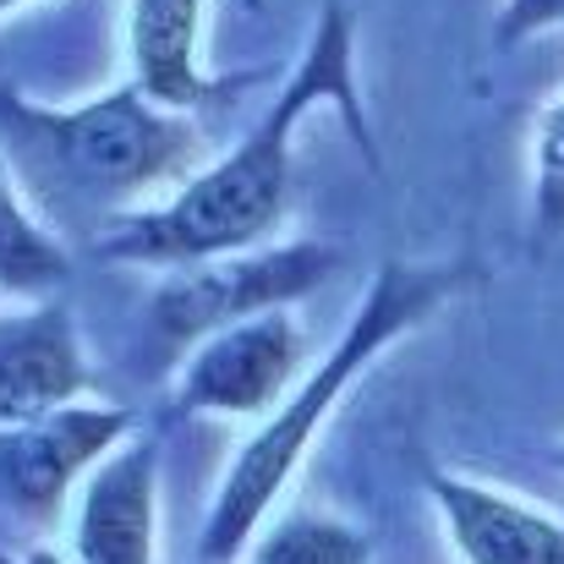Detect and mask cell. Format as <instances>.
Segmentation results:
<instances>
[{
	"label": "cell",
	"mask_w": 564,
	"mask_h": 564,
	"mask_svg": "<svg viewBox=\"0 0 564 564\" xmlns=\"http://www.w3.org/2000/svg\"><path fill=\"white\" fill-rule=\"evenodd\" d=\"M318 105H335L373 160V121L357 83V22L340 0L318 11L285 88L241 132V143L208 160L171 197L110 219V230L99 236V258L138 269H192L274 241L296 197V127Z\"/></svg>",
	"instance_id": "6da1fadb"
},
{
	"label": "cell",
	"mask_w": 564,
	"mask_h": 564,
	"mask_svg": "<svg viewBox=\"0 0 564 564\" xmlns=\"http://www.w3.org/2000/svg\"><path fill=\"white\" fill-rule=\"evenodd\" d=\"M477 269L471 263H378L362 302L351 307V318L340 324L335 346L302 373V383L285 394V405L274 416L258 422V433L236 449V460L225 466L208 516L197 527V564H236L247 554V543L258 538V527L274 516V505L285 499L291 477L302 471L313 438L324 433V422L335 416L340 394L373 368L378 357L416 335L422 324H433L449 302H460L471 291Z\"/></svg>",
	"instance_id": "7a4b0ae2"
},
{
	"label": "cell",
	"mask_w": 564,
	"mask_h": 564,
	"mask_svg": "<svg viewBox=\"0 0 564 564\" xmlns=\"http://www.w3.org/2000/svg\"><path fill=\"white\" fill-rule=\"evenodd\" d=\"M0 138L33 182L105 208L110 219L171 197L208 165L203 127L160 110L138 83H116L88 105H33L28 94L0 88Z\"/></svg>",
	"instance_id": "3957f363"
},
{
	"label": "cell",
	"mask_w": 564,
	"mask_h": 564,
	"mask_svg": "<svg viewBox=\"0 0 564 564\" xmlns=\"http://www.w3.org/2000/svg\"><path fill=\"white\" fill-rule=\"evenodd\" d=\"M335 269H340L335 241H263V247H247V252H230V258H214V263L176 269L154 291V324H160L165 340L197 346L214 329L296 307Z\"/></svg>",
	"instance_id": "277c9868"
},
{
	"label": "cell",
	"mask_w": 564,
	"mask_h": 564,
	"mask_svg": "<svg viewBox=\"0 0 564 564\" xmlns=\"http://www.w3.org/2000/svg\"><path fill=\"white\" fill-rule=\"evenodd\" d=\"M307 362V329L291 307L230 324L187 346L176 368V405L187 416H225V422H263L285 405V394L302 383Z\"/></svg>",
	"instance_id": "5b68a950"
},
{
	"label": "cell",
	"mask_w": 564,
	"mask_h": 564,
	"mask_svg": "<svg viewBox=\"0 0 564 564\" xmlns=\"http://www.w3.org/2000/svg\"><path fill=\"white\" fill-rule=\"evenodd\" d=\"M132 433H138V416L105 400H77L50 416L0 427V510L28 527L61 521L83 477Z\"/></svg>",
	"instance_id": "8992f818"
},
{
	"label": "cell",
	"mask_w": 564,
	"mask_h": 564,
	"mask_svg": "<svg viewBox=\"0 0 564 564\" xmlns=\"http://www.w3.org/2000/svg\"><path fill=\"white\" fill-rule=\"evenodd\" d=\"M72 564H160V444L132 433L72 499Z\"/></svg>",
	"instance_id": "52a82bcc"
},
{
	"label": "cell",
	"mask_w": 564,
	"mask_h": 564,
	"mask_svg": "<svg viewBox=\"0 0 564 564\" xmlns=\"http://www.w3.org/2000/svg\"><path fill=\"white\" fill-rule=\"evenodd\" d=\"M203 0H132L127 11V83H138L160 110L203 116L236 105L258 77H225L203 61Z\"/></svg>",
	"instance_id": "ba28073f"
},
{
	"label": "cell",
	"mask_w": 564,
	"mask_h": 564,
	"mask_svg": "<svg viewBox=\"0 0 564 564\" xmlns=\"http://www.w3.org/2000/svg\"><path fill=\"white\" fill-rule=\"evenodd\" d=\"M94 368L66 302L0 307V427L88 400Z\"/></svg>",
	"instance_id": "9c48e42d"
},
{
	"label": "cell",
	"mask_w": 564,
	"mask_h": 564,
	"mask_svg": "<svg viewBox=\"0 0 564 564\" xmlns=\"http://www.w3.org/2000/svg\"><path fill=\"white\" fill-rule=\"evenodd\" d=\"M427 499L460 564H564V516L466 471H433Z\"/></svg>",
	"instance_id": "30bf717a"
},
{
	"label": "cell",
	"mask_w": 564,
	"mask_h": 564,
	"mask_svg": "<svg viewBox=\"0 0 564 564\" xmlns=\"http://www.w3.org/2000/svg\"><path fill=\"white\" fill-rule=\"evenodd\" d=\"M72 274L66 247L33 214V203L0 171V296L6 302H50Z\"/></svg>",
	"instance_id": "8fae6325"
},
{
	"label": "cell",
	"mask_w": 564,
	"mask_h": 564,
	"mask_svg": "<svg viewBox=\"0 0 564 564\" xmlns=\"http://www.w3.org/2000/svg\"><path fill=\"white\" fill-rule=\"evenodd\" d=\"M241 564H373V538L335 510L296 505L258 527Z\"/></svg>",
	"instance_id": "7c38bea8"
},
{
	"label": "cell",
	"mask_w": 564,
	"mask_h": 564,
	"mask_svg": "<svg viewBox=\"0 0 564 564\" xmlns=\"http://www.w3.org/2000/svg\"><path fill=\"white\" fill-rule=\"evenodd\" d=\"M532 236H564V94L549 99V110L532 127Z\"/></svg>",
	"instance_id": "4fadbf2b"
},
{
	"label": "cell",
	"mask_w": 564,
	"mask_h": 564,
	"mask_svg": "<svg viewBox=\"0 0 564 564\" xmlns=\"http://www.w3.org/2000/svg\"><path fill=\"white\" fill-rule=\"evenodd\" d=\"M554 28H564V0H505L499 22H494V39L510 50V44L554 33Z\"/></svg>",
	"instance_id": "5bb4252c"
},
{
	"label": "cell",
	"mask_w": 564,
	"mask_h": 564,
	"mask_svg": "<svg viewBox=\"0 0 564 564\" xmlns=\"http://www.w3.org/2000/svg\"><path fill=\"white\" fill-rule=\"evenodd\" d=\"M17 564H72L61 549H50V543H33L28 554H17Z\"/></svg>",
	"instance_id": "9a60e30c"
},
{
	"label": "cell",
	"mask_w": 564,
	"mask_h": 564,
	"mask_svg": "<svg viewBox=\"0 0 564 564\" xmlns=\"http://www.w3.org/2000/svg\"><path fill=\"white\" fill-rule=\"evenodd\" d=\"M17 6H28V0H0V17H6V11H17Z\"/></svg>",
	"instance_id": "2e32d148"
},
{
	"label": "cell",
	"mask_w": 564,
	"mask_h": 564,
	"mask_svg": "<svg viewBox=\"0 0 564 564\" xmlns=\"http://www.w3.org/2000/svg\"><path fill=\"white\" fill-rule=\"evenodd\" d=\"M554 466H560V471H564V438H560V444H554Z\"/></svg>",
	"instance_id": "e0dca14e"
},
{
	"label": "cell",
	"mask_w": 564,
	"mask_h": 564,
	"mask_svg": "<svg viewBox=\"0 0 564 564\" xmlns=\"http://www.w3.org/2000/svg\"><path fill=\"white\" fill-rule=\"evenodd\" d=\"M0 564H17V560H11V554H6V549H0Z\"/></svg>",
	"instance_id": "ac0fdd59"
}]
</instances>
